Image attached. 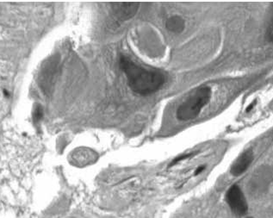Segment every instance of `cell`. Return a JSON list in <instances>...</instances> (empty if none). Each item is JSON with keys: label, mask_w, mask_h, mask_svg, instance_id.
<instances>
[{"label": "cell", "mask_w": 273, "mask_h": 218, "mask_svg": "<svg viewBox=\"0 0 273 218\" xmlns=\"http://www.w3.org/2000/svg\"><path fill=\"white\" fill-rule=\"evenodd\" d=\"M191 155H192V153H184V154H180V155L177 156L176 158H174V159H173V160H172L171 163H170L169 166L171 167V166H176L177 164H178V163H179V162H181L182 160H186V159L190 158Z\"/></svg>", "instance_id": "52a82bcc"}, {"label": "cell", "mask_w": 273, "mask_h": 218, "mask_svg": "<svg viewBox=\"0 0 273 218\" xmlns=\"http://www.w3.org/2000/svg\"><path fill=\"white\" fill-rule=\"evenodd\" d=\"M205 169V166H199V167H197V169H196V171H195V175H198V174H200Z\"/></svg>", "instance_id": "30bf717a"}, {"label": "cell", "mask_w": 273, "mask_h": 218, "mask_svg": "<svg viewBox=\"0 0 273 218\" xmlns=\"http://www.w3.org/2000/svg\"><path fill=\"white\" fill-rule=\"evenodd\" d=\"M33 116H34V121H36V122L40 121L43 117V109L41 108V106H38L35 108Z\"/></svg>", "instance_id": "ba28073f"}, {"label": "cell", "mask_w": 273, "mask_h": 218, "mask_svg": "<svg viewBox=\"0 0 273 218\" xmlns=\"http://www.w3.org/2000/svg\"><path fill=\"white\" fill-rule=\"evenodd\" d=\"M3 94H4V96H5V97H9V96H10L9 92H8L6 90H3Z\"/></svg>", "instance_id": "8fae6325"}, {"label": "cell", "mask_w": 273, "mask_h": 218, "mask_svg": "<svg viewBox=\"0 0 273 218\" xmlns=\"http://www.w3.org/2000/svg\"><path fill=\"white\" fill-rule=\"evenodd\" d=\"M211 95V88L206 85L194 90L186 100H184L177 109V119L183 122L195 119L205 105L209 103Z\"/></svg>", "instance_id": "7a4b0ae2"}, {"label": "cell", "mask_w": 273, "mask_h": 218, "mask_svg": "<svg viewBox=\"0 0 273 218\" xmlns=\"http://www.w3.org/2000/svg\"><path fill=\"white\" fill-rule=\"evenodd\" d=\"M140 4L139 3H111L110 7L114 16L120 21L132 19L137 14Z\"/></svg>", "instance_id": "277c9868"}, {"label": "cell", "mask_w": 273, "mask_h": 218, "mask_svg": "<svg viewBox=\"0 0 273 218\" xmlns=\"http://www.w3.org/2000/svg\"><path fill=\"white\" fill-rule=\"evenodd\" d=\"M226 199L230 209L234 214L238 216H244L247 212V203L242 190L238 185H233L228 189Z\"/></svg>", "instance_id": "3957f363"}, {"label": "cell", "mask_w": 273, "mask_h": 218, "mask_svg": "<svg viewBox=\"0 0 273 218\" xmlns=\"http://www.w3.org/2000/svg\"><path fill=\"white\" fill-rule=\"evenodd\" d=\"M252 160H253V154H252V150L249 149V150L245 151L243 153L239 155L238 159L233 164L230 170L231 174L235 177H238L242 173H244L247 170V168L250 166L251 163L252 162Z\"/></svg>", "instance_id": "5b68a950"}, {"label": "cell", "mask_w": 273, "mask_h": 218, "mask_svg": "<svg viewBox=\"0 0 273 218\" xmlns=\"http://www.w3.org/2000/svg\"><path fill=\"white\" fill-rule=\"evenodd\" d=\"M267 35H268V38L269 40L273 42V16L271 19V22L269 23V26H268V30H267Z\"/></svg>", "instance_id": "9c48e42d"}, {"label": "cell", "mask_w": 273, "mask_h": 218, "mask_svg": "<svg viewBox=\"0 0 273 218\" xmlns=\"http://www.w3.org/2000/svg\"><path fill=\"white\" fill-rule=\"evenodd\" d=\"M119 65L126 75L129 88L139 95L153 94L159 91L166 81V76L162 72L146 69L126 56L120 58Z\"/></svg>", "instance_id": "6da1fadb"}, {"label": "cell", "mask_w": 273, "mask_h": 218, "mask_svg": "<svg viewBox=\"0 0 273 218\" xmlns=\"http://www.w3.org/2000/svg\"><path fill=\"white\" fill-rule=\"evenodd\" d=\"M166 29L174 34H179L182 33L185 27V22L183 17L180 16L175 15L170 17L166 22Z\"/></svg>", "instance_id": "8992f818"}]
</instances>
